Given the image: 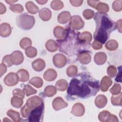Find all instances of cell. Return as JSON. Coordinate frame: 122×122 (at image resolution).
Returning a JSON list of instances; mask_svg holds the SVG:
<instances>
[{
  "label": "cell",
  "mask_w": 122,
  "mask_h": 122,
  "mask_svg": "<svg viewBox=\"0 0 122 122\" xmlns=\"http://www.w3.org/2000/svg\"><path fill=\"white\" fill-rule=\"evenodd\" d=\"M68 82L67 81L63 79H61L59 80L55 84V87L56 89L60 91H65L68 87Z\"/></svg>",
  "instance_id": "484cf974"
},
{
  "label": "cell",
  "mask_w": 122,
  "mask_h": 122,
  "mask_svg": "<svg viewBox=\"0 0 122 122\" xmlns=\"http://www.w3.org/2000/svg\"><path fill=\"white\" fill-rule=\"evenodd\" d=\"M96 28L94 33V38L102 44L105 43L110 33L116 29L115 22L104 13H96L94 17Z\"/></svg>",
  "instance_id": "7a4b0ae2"
},
{
  "label": "cell",
  "mask_w": 122,
  "mask_h": 122,
  "mask_svg": "<svg viewBox=\"0 0 122 122\" xmlns=\"http://www.w3.org/2000/svg\"><path fill=\"white\" fill-rule=\"evenodd\" d=\"M100 2L98 0H88L87 3L91 7H93V8L96 9L98 4Z\"/></svg>",
  "instance_id": "f907efd6"
},
{
  "label": "cell",
  "mask_w": 122,
  "mask_h": 122,
  "mask_svg": "<svg viewBox=\"0 0 122 122\" xmlns=\"http://www.w3.org/2000/svg\"><path fill=\"white\" fill-rule=\"evenodd\" d=\"M11 32L10 26L7 23H3L0 26V34L3 37L9 36Z\"/></svg>",
  "instance_id": "4fadbf2b"
},
{
  "label": "cell",
  "mask_w": 122,
  "mask_h": 122,
  "mask_svg": "<svg viewBox=\"0 0 122 122\" xmlns=\"http://www.w3.org/2000/svg\"><path fill=\"white\" fill-rule=\"evenodd\" d=\"M0 77H1L2 76V75L6 72V71H7V69H6V66L2 63L0 64Z\"/></svg>",
  "instance_id": "816d5d0a"
},
{
  "label": "cell",
  "mask_w": 122,
  "mask_h": 122,
  "mask_svg": "<svg viewBox=\"0 0 122 122\" xmlns=\"http://www.w3.org/2000/svg\"><path fill=\"white\" fill-rule=\"evenodd\" d=\"M51 7L54 10H59L63 8V3L61 0H54L51 1Z\"/></svg>",
  "instance_id": "8d00e7d4"
},
{
  "label": "cell",
  "mask_w": 122,
  "mask_h": 122,
  "mask_svg": "<svg viewBox=\"0 0 122 122\" xmlns=\"http://www.w3.org/2000/svg\"><path fill=\"white\" fill-rule=\"evenodd\" d=\"M56 71L52 69H49L46 71L43 74L44 79L47 81H52L57 77Z\"/></svg>",
  "instance_id": "ac0fdd59"
},
{
  "label": "cell",
  "mask_w": 122,
  "mask_h": 122,
  "mask_svg": "<svg viewBox=\"0 0 122 122\" xmlns=\"http://www.w3.org/2000/svg\"><path fill=\"white\" fill-rule=\"evenodd\" d=\"M98 119L100 121L102 122H118L119 120L117 117L112 114H111L108 111H103L101 112L98 115Z\"/></svg>",
  "instance_id": "5b68a950"
},
{
  "label": "cell",
  "mask_w": 122,
  "mask_h": 122,
  "mask_svg": "<svg viewBox=\"0 0 122 122\" xmlns=\"http://www.w3.org/2000/svg\"><path fill=\"white\" fill-rule=\"evenodd\" d=\"M43 103L42 99L38 96H32L28 99L26 104L30 109L37 107Z\"/></svg>",
  "instance_id": "9c48e42d"
},
{
  "label": "cell",
  "mask_w": 122,
  "mask_h": 122,
  "mask_svg": "<svg viewBox=\"0 0 122 122\" xmlns=\"http://www.w3.org/2000/svg\"><path fill=\"white\" fill-rule=\"evenodd\" d=\"M44 92L47 96L52 97L56 93V88L52 85L48 86L45 88Z\"/></svg>",
  "instance_id": "1f68e13d"
},
{
  "label": "cell",
  "mask_w": 122,
  "mask_h": 122,
  "mask_svg": "<svg viewBox=\"0 0 122 122\" xmlns=\"http://www.w3.org/2000/svg\"><path fill=\"white\" fill-rule=\"evenodd\" d=\"M107 103V99L106 97L103 95L100 94L98 95L95 100V105L99 108L104 107Z\"/></svg>",
  "instance_id": "e0dca14e"
},
{
  "label": "cell",
  "mask_w": 122,
  "mask_h": 122,
  "mask_svg": "<svg viewBox=\"0 0 122 122\" xmlns=\"http://www.w3.org/2000/svg\"><path fill=\"white\" fill-rule=\"evenodd\" d=\"M7 115L15 122H18L20 121V115L19 113L17 112L10 109L7 112Z\"/></svg>",
  "instance_id": "83f0119b"
},
{
  "label": "cell",
  "mask_w": 122,
  "mask_h": 122,
  "mask_svg": "<svg viewBox=\"0 0 122 122\" xmlns=\"http://www.w3.org/2000/svg\"><path fill=\"white\" fill-rule=\"evenodd\" d=\"M70 27L74 30H79L82 29L84 25V22L81 19V17L78 15H74L70 19Z\"/></svg>",
  "instance_id": "8992f818"
},
{
  "label": "cell",
  "mask_w": 122,
  "mask_h": 122,
  "mask_svg": "<svg viewBox=\"0 0 122 122\" xmlns=\"http://www.w3.org/2000/svg\"><path fill=\"white\" fill-rule=\"evenodd\" d=\"M28 11L31 14H36L39 11V8L32 1H28L25 4Z\"/></svg>",
  "instance_id": "d4e9b609"
},
{
  "label": "cell",
  "mask_w": 122,
  "mask_h": 122,
  "mask_svg": "<svg viewBox=\"0 0 122 122\" xmlns=\"http://www.w3.org/2000/svg\"><path fill=\"white\" fill-rule=\"evenodd\" d=\"M78 57L80 62L83 64H87L91 61V56L90 54L87 52L79 53Z\"/></svg>",
  "instance_id": "7402d4cb"
},
{
  "label": "cell",
  "mask_w": 122,
  "mask_h": 122,
  "mask_svg": "<svg viewBox=\"0 0 122 122\" xmlns=\"http://www.w3.org/2000/svg\"><path fill=\"white\" fill-rule=\"evenodd\" d=\"M71 18V14L69 11H64L60 13L58 17V21L61 24L66 23Z\"/></svg>",
  "instance_id": "ffe728a7"
},
{
  "label": "cell",
  "mask_w": 122,
  "mask_h": 122,
  "mask_svg": "<svg viewBox=\"0 0 122 122\" xmlns=\"http://www.w3.org/2000/svg\"><path fill=\"white\" fill-rule=\"evenodd\" d=\"M71 4L75 7H78L81 5L83 2V0H70Z\"/></svg>",
  "instance_id": "681fc988"
},
{
  "label": "cell",
  "mask_w": 122,
  "mask_h": 122,
  "mask_svg": "<svg viewBox=\"0 0 122 122\" xmlns=\"http://www.w3.org/2000/svg\"><path fill=\"white\" fill-rule=\"evenodd\" d=\"M23 91L24 92L27 96H29L31 94L37 93V91L30 85H25L23 88Z\"/></svg>",
  "instance_id": "f35d334b"
},
{
  "label": "cell",
  "mask_w": 122,
  "mask_h": 122,
  "mask_svg": "<svg viewBox=\"0 0 122 122\" xmlns=\"http://www.w3.org/2000/svg\"><path fill=\"white\" fill-rule=\"evenodd\" d=\"M20 46L23 49H26L31 45V41L29 38L25 37L23 38L20 41Z\"/></svg>",
  "instance_id": "836d02e7"
},
{
  "label": "cell",
  "mask_w": 122,
  "mask_h": 122,
  "mask_svg": "<svg viewBox=\"0 0 122 122\" xmlns=\"http://www.w3.org/2000/svg\"><path fill=\"white\" fill-rule=\"evenodd\" d=\"M99 83L92 77L81 74L72 79L67 90L69 96L87 98L94 96L99 90Z\"/></svg>",
  "instance_id": "6da1fadb"
},
{
  "label": "cell",
  "mask_w": 122,
  "mask_h": 122,
  "mask_svg": "<svg viewBox=\"0 0 122 122\" xmlns=\"http://www.w3.org/2000/svg\"><path fill=\"white\" fill-rule=\"evenodd\" d=\"M80 39L85 42H90L92 40V36L89 32L84 31L81 34Z\"/></svg>",
  "instance_id": "74e56055"
},
{
  "label": "cell",
  "mask_w": 122,
  "mask_h": 122,
  "mask_svg": "<svg viewBox=\"0 0 122 122\" xmlns=\"http://www.w3.org/2000/svg\"><path fill=\"white\" fill-rule=\"evenodd\" d=\"M10 56L12 62L15 65H19L23 61V55L20 51H13L10 55Z\"/></svg>",
  "instance_id": "8fae6325"
},
{
  "label": "cell",
  "mask_w": 122,
  "mask_h": 122,
  "mask_svg": "<svg viewBox=\"0 0 122 122\" xmlns=\"http://www.w3.org/2000/svg\"><path fill=\"white\" fill-rule=\"evenodd\" d=\"M2 63L8 67H9L12 66L13 64V63L11 59L10 55H8L5 56L2 59Z\"/></svg>",
  "instance_id": "b9f144b4"
},
{
  "label": "cell",
  "mask_w": 122,
  "mask_h": 122,
  "mask_svg": "<svg viewBox=\"0 0 122 122\" xmlns=\"http://www.w3.org/2000/svg\"><path fill=\"white\" fill-rule=\"evenodd\" d=\"M19 81L22 82L27 81L29 79V74L27 71L24 69H20L17 71Z\"/></svg>",
  "instance_id": "cb8c5ba5"
},
{
  "label": "cell",
  "mask_w": 122,
  "mask_h": 122,
  "mask_svg": "<svg viewBox=\"0 0 122 122\" xmlns=\"http://www.w3.org/2000/svg\"><path fill=\"white\" fill-rule=\"evenodd\" d=\"M10 9L14 12L20 13L24 10L23 6L19 4L11 5L10 6Z\"/></svg>",
  "instance_id": "60d3db41"
},
{
  "label": "cell",
  "mask_w": 122,
  "mask_h": 122,
  "mask_svg": "<svg viewBox=\"0 0 122 122\" xmlns=\"http://www.w3.org/2000/svg\"><path fill=\"white\" fill-rule=\"evenodd\" d=\"M118 47V43L115 40H111L107 42L105 47L109 51H113L116 50Z\"/></svg>",
  "instance_id": "d6a6232c"
},
{
  "label": "cell",
  "mask_w": 122,
  "mask_h": 122,
  "mask_svg": "<svg viewBox=\"0 0 122 122\" xmlns=\"http://www.w3.org/2000/svg\"><path fill=\"white\" fill-rule=\"evenodd\" d=\"M36 2H38V3H39L40 4H44L47 2V0H36Z\"/></svg>",
  "instance_id": "11a10c76"
},
{
  "label": "cell",
  "mask_w": 122,
  "mask_h": 122,
  "mask_svg": "<svg viewBox=\"0 0 122 122\" xmlns=\"http://www.w3.org/2000/svg\"><path fill=\"white\" fill-rule=\"evenodd\" d=\"M19 78L17 74L14 72H10L8 74L4 79V82L6 85L12 86L17 84Z\"/></svg>",
  "instance_id": "52a82bcc"
},
{
  "label": "cell",
  "mask_w": 122,
  "mask_h": 122,
  "mask_svg": "<svg viewBox=\"0 0 122 122\" xmlns=\"http://www.w3.org/2000/svg\"><path fill=\"white\" fill-rule=\"evenodd\" d=\"M66 62V58L65 55L62 54H56L53 57V62L56 67L61 68L64 67Z\"/></svg>",
  "instance_id": "ba28073f"
},
{
  "label": "cell",
  "mask_w": 122,
  "mask_h": 122,
  "mask_svg": "<svg viewBox=\"0 0 122 122\" xmlns=\"http://www.w3.org/2000/svg\"><path fill=\"white\" fill-rule=\"evenodd\" d=\"M112 9L115 11H120L122 10V1L115 0L112 3Z\"/></svg>",
  "instance_id": "ee69618b"
},
{
  "label": "cell",
  "mask_w": 122,
  "mask_h": 122,
  "mask_svg": "<svg viewBox=\"0 0 122 122\" xmlns=\"http://www.w3.org/2000/svg\"><path fill=\"white\" fill-rule=\"evenodd\" d=\"M116 27H117L118 31L120 33H121L122 32V20L121 19L118 20L116 22Z\"/></svg>",
  "instance_id": "f5cc1de1"
},
{
  "label": "cell",
  "mask_w": 122,
  "mask_h": 122,
  "mask_svg": "<svg viewBox=\"0 0 122 122\" xmlns=\"http://www.w3.org/2000/svg\"><path fill=\"white\" fill-rule=\"evenodd\" d=\"M85 112V109L84 106L80 103H77L74 104L73 106L71 113L76 116H82Z\"/></svg>",
  "instance_id": "7c38bea8"
},
{
  "label": "cell",
  "mask_w": 122,
  "mask_h": 122,
  "mask_svg": "<svg viewBox=\"0 0 122 122\" xmlns=\"http://www.w3.org/2000/svg\"><path fill=\"white\" fill-rule=\"evenodd\" d=\"M29 83L37 88H41L43 85L42 80L38 77H35L30 79Z\"/></svg>",
  "instance_id": "f546056e"
},
{
  "label": "cell",
  "mask_w": 122,
  "mask_h": 122,
  "mask_svg": "<svg viewBox=\"0 0 122 122\" xmlns=\"http://www.w3.org/2000/svg\"><path fill=\"white\" fill-rule=\"evenodd\" d=\"M16 22L18 26L20 29L25 30H29L34 25L35 19L33 16L24 13L17 17Z\"/></svg>",
  "instance_id": "3957f363"
},
{
  "label": "cell",
  "mask_w": 122,
  "mask_h": 122,
  "mask_svg": "<svg viewBox=\"0 0 122 122\" xmlns=\"http://www.w3.org/2000/svg\"><path fill=\"white\" fill-rule=\"evenodd\" d=\"M112 84V80L111 79L106 76H105L101 80L100 83V88L102 92H106Z\"/></svg>",
  "instance_id": "5bb4252c"
},
{
  "label": "cell",
  "mask_w": 122,
  "mask_h": 122,
  "mask_svg": "<svg viewBox=\"0 0 122 122\" xmlns=\"http://www.w3.org/2000/svg\"><path fill=\"white\" fill-rule=\"evenodd\" d=\"M117 72L116 67L113 65H110L107 68V73L110 77L113 78Z\"/></svg>",
  "instance_id": "f6af8a7d"
},
{
  "label": "cell",
  "mask_w": 122,
  "mask_h": 122,
  "mask_svg": "<svg viewBox=\"0 0 122 122\" xmlns=\"http://www.w3.org/2000/svg\"><path fill=\"white\" fill-rule=\"evenodd\" d=\"M32 66L35 71H41L45 68V62L42 59H38L32 62Z\"/></svg>",
  "instance_id": "2e32d148"
},
{
  "label": "cell",
  "mask_w": 122,
  "mask_h": 122,
  "mask_svg": "<svg viewBox=\"0 0 122 122\" xmlns=\"http://www.w3.org/2000/svg\"><path fill=\"white\" fill-rule=\"evenodd\" d=\"M7 3H9V4H13V3L17 2V0H6L5 1Z\"/></svg>",
  "instance_id": "9f6ffc18"
},
{
  "label": "cell",
  "mask_w": 122,
  "mask_h": 122,
  "mask_svg": "<svg viewBox=\"0 0 122 122\" xmlns=\"http://www.w3.org/2000/svg\"><path fill=\"white\" fill-rule=\"evenodd\" d=\"M53 33L55 37L57 39L61 40L64 39L66 34V31L63 27L59 26L54 28Z\"/></svg>",
  "instance_id": "9a60e30c"
},
{
  "label": "cell",
  "mask_w": 122,
  "mask_h": 122,
  "mask_svg": "<svg viewBox=\"0 0 122 122\" xmlns=\"http://www.w3.org/2000/svg\"><path fill=\"white\" fill-rule=\"evenodd\" d=\"M25 54L29 58H33L37 55V49L33 47H29L25 49Z\"/></svg>",
  "instance_id": "e575fe53"
},
{
  "label": "cell",
  "mask_w": 122,
  "mask_h": 122,
  "mask_svg": "<svg viewBox=\"0 0 122 122\" xmlns=\"http://www.w3.org/2000/svg\"><path fill=\"white\" fill-rule=\"evenodd\" d=\"M23 101L22 98L13 96L11 99V104L14 107L17 108H20L23 104Z\"/></svg>",
  "instance_id": "f1b7e54d"
},
{
  "label": "cell",
  "mask_w": 122,
  "mask_h": 122,
  "mask_svg": "<svg viewBox=\"0 0 122 122\" xmlns=\"http://www.w3.org/2000/svg\"><path fill=\"white\" fill-rule=\"evenodd\" d=\"M39 16L44 21L49 20L51 17V12L48 8H42L39 12Z\"/></svg>",
  "instance_id": "44dd1931"
},
{
  "label": "cell",
  "mask_w": 122,
  "mask_h": 122,
  "mask_svg": "<svg viewBox=\"0 0 122 122\" xmlns=\"http://www.w3.org/2000/svg\"><path fill=\"white\" fill-rule=\"evenodd\" d=\"M45 47L48 51L51 52L55 51L58 48L57 43L53 40H48L45 44Z\"/></svg>",
  "instance_id": "603a6c76"
},
{
  "label": "cell",
  "mask_w": 122,
  "mask_h": 122,
  "mask_svg": "<svg viewBox=\"0 0 122 122\" xmlns=\"http://www.w3.org/2000/svg\"><path fill=\"white\" fill-rule=\"evenodd\" d=\"M94 60L95 62L97 64L102 65L106 62L107 60V56L104 52H97L94 55Z\"/></svg>",
  "instance_id": "d6986e66"
},
{
  "label": "cell",
  "mask_w": 122,
  "mask_h": 122,
  "mask_svg": "<svg viewBox=\"0 0 122 122\" xmlns=\"http://www.w3.org/2000/svg\"><path fill=\"white\" fill-rule=\"evenodd\" d=\"M44 112V103H43L41 105L32 109L29 116V121L39 122L41 121V119Z\"/></svg>",
  "instance_id": "277c9868"
},
{
  "label": "cell",
  "mask_w": 122,
  "mask_h": 122,
  "mask_svg": "<svg viewBox=\"0 0 122 122\" xmlns=\"http://www.w3.org/2000/svg\"><path fill=\"white\" fill-rule=\"evenodd\" d=\"M82 15L86 20H89L94 16V11L90 9H87L83 11Z\"/></svg>",
  "instance_id": "bcb514c9"
},
{
  "label": "cell",
  "mask_w": 122,
  "mask_h": 122,
  "mask_svg": "<svg viewBox=\"0 0 122 122\" xmlns=\"http://www.w3.org/2000/svg\"><path fill=\"white\" fill-rule=\"evenodd\" d=\"M92 47L95 50H99L102 48V43L99 41H95L92 43Z\"/></svg>",
  "instance_id": "c3c4849f"
},
{
  "label": "cell",
  "mask_w": 122,
  "mask_h": 122,
  "mask_svg": "<svg viewBox=\"0 0 122 122\" xmlns=\"http://www.w3.org/2000/svg\"><path fill=\"white\" fill-rule=\"evenodd\" d=\"M24 92L20 89H16L13 91V95L14 96L18 97L23 99L24 97Z\"/></svg>",
  "instance_id": "7dc6e473"
},
{
  "label": "cell",
  "mask_w": 122,
  "mask_h": 122,
  "mask_svg": "<svg viewBox=\"0 0 122 122\" xmlns=\"http://www.w3.org/2000/svg\"><path fill=\"white\" fill-rule=\"evenodd\" d=\"M96 9H97L100 13H105L109 11V8L107 4L100 2L98 4Z\"/></svg>",
  "instance_id": "4dcf8cb0"
},
{
  "label": "cell",
  "mask_w": 122,
  "mask_h": 122,
  "mask_svg": "<svg viewBox=\"0 0 122 122\" xmlns=\"http://www.w3.org/2000/svg\"><path fill=\"white\" fill-rule=\"evenodd\" d=\"M122 92H120L117 94L113 95L111 98V102L112 104L115 106H121L122 105Z\"/></svg>",
  "instance_id": "4316f807"
},
{
  "label": "cell",
  "mask_w": 122,
  "mask_h": 122,
  "mask_svg": "<svg viewBox=\"0 0 122 122\" xmlns=\"http://www.w3.org/2000/svg\"><path fill=\"white\" fill-rule=\"evenodd\" d=\"M67 74L68 76L74 77L76 75L78 72V69L76 66L75 65H71L69 66L67 69Z\"/></svg>",
  "instance_id": "d590c367"
},
{
  "label": "cell",
  "mask_w": 122,
  "mask_h": 122,
  "mask_svg": "<svg viewBox=\"0 0 122 122\" xmlns=\"http://www.w3.org/2000/svg\"><path fill=\"white\" fill-rule=\"evenodd\" d=\"M121 86L119 84L114 83L112 88L110 90V92L113 95L117 94L121 92Z\"/></svg>",
  "instance_id": "7bdbcfd3"
},
{
  "label": "cell",
  "mask_w": 122,
  "mask_h": 122,
  "mask_svg": "<svg viewBox=\"0 0 122 122\" xmlns=\"http://www.w3.org/2000/svg\"><path fill=\"white\" fill-rule=\"evenodd\" d=\"M6 8L5 5H4L1 2H0V14H2L5 12Z\"/></svg>",
  "instance_id": "db71d44e"
},
{
  "label": "cell",
  "mask_w": 122,
  "mask_h": 122,
  "mask_svg": "<svg viewBox=\"0 0 122 122\" xmlns=\"http://www.w3.org/2000/svg\"><path fill=\"white\" fill-rule=\"evenodd\" d=\"M52 107L56 111H59L64 108L68 106V103L65 102L62 98L58 97L55 98L52 101Z\"/></svg>",
  "instance_id": "30bf717a"
},
{
  "label": "cell",
  "mask_w": 122,
  "mask_h": 122,
  "mask_svg": "<svg viewBox=\"0 0 122 122\" xmlns=\"http://www.w3.org/2000/svg\"><path fill=\"white\" fill-rule=\"evenodd\" d=\"M31 110L32 109L29 108L26 104L24 105L20 110V113L22 116L24 118H27L29 117Z\"/></svg>",
  "instance_id": "ab89813d"
}]
</instances>
